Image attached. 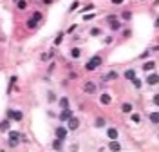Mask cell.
Segmentation results:
<instances>
[{"mask_svg": "<svg viewBox=\"0 0 159 152\" xmlns=\"http://www.w3.org/2000/svg\"><path fill=\"white\" fill-rule=\"evenodd\" d=\"M101 64H103L101 56H100V54H94V56L89 58V62L85 64V69H87V71H96L98 67H101Z\"/></svg>", "mask_w": 159, "mask_h": 152, "instance_id": "1", "label": "cell"}, {"mask_svg": "<svg viewBox=\"0 0 159 152\" xmlns=\"http://www.w3.org/2000/svg\"><path fill=\"white\" fill-rule=\"evenodd\" d=\"M107 24H109V29L112 31V33H117V31H121V27H123V22H121V20L117 18V16H116V18H112V20H109Z\"/></svg>", "mask_w": 159, "mask_h": 152, "instance_id": "2", "label": "cell"}, {"mask_svg": "<svg viewBox=\"0 0 159 152\" xmlns=\"http://www.w3.org/2000/svg\"><path fill=\"white\" fill-rule=\"evenodd\" d=\"M8 118H9L11 121H22V120H24V112H22V110L9 109V110H8Z\"/></svg>", "mask_w": 159, "mask_h": 152, "instance_id": "3", "label": "cell"}, {"mask_svg": "<svg viewBox=\"0 0 159 152\" xmlns=\"http://www.w3.org/2000/svg\"><path fill=\"white\" fill-rule=\"evenodd\" d=\"M67 130H78L80 129V120L78 118H74V116H71V118L67 120Z\"/></svg>", "mask_w": 159, "mask_h": 152, "instance_id": "4", "label": "cell"}, {"mask_svg": "<svg viewBox=\"0 0 159 152\" xmlns=\"http://www.w3.org/2000/svg\"><path fill=\"white\" fill-rule=\"evenodd\" d=\"M71 116H72V110L69 109V107H65V109H61V112L58 114V118H60V121H61V123H65L69 118H71Z\"/></svg>", "mask_w": 159, "mask_h": 152, "instance_id": "5", "label": "cell"}, {"mask_svg": "<svg viewBox=\"0 0 159 152\" xmlns=\"http://www.w3.org/2000/svg\"><path fill=\"white\" fill-rule=\"evenodd\" d=\"M83 91L87 94H94L96 91H98V85H96L94 81H85V84H83Z\"/></svg>", "mask_w": 159, "mask_h": 152, "instance_id": "6", "label": "cell"}, {"mask_svg": "<svg viewBox=\"0 0 159 152\" xmlns=\"http://www.w3.org/2000/svg\"><path fill=\"white\" fill-rule=\"evenodd\" d=\"M145 84L147 85H150V87H154V85H157V74L156 73H147V78H145Z\"/></svg>", "mask_w": 159, "mask_h": 152, "instance_id": "7", "label": "cell"}, {"mask_svg": "<svg viewBox=\"0 0 159 152\" xmlns=\"http://www.w3.org/2000/svg\"><path fill=\"white\" fill-rule=\"evenodd\" d=\"M121 149L123 147H121V143L117 141V140H110L109 141V150L110 152H121Z\"/></svg>", "mask_w": 159, "mask_h": 152, "instance_id": "8", "label": "cell"}, {"mask_svg": "<svg viewBox=\"0 0 159 152\" xmlns=\"http://www.w3.org/2000/svg\"><path fill=\"white\" fill-rule=\"evenodd\" d=\"M67 132H69V130H67V127H63V125H61V127H56V130H54L56 138H60V140H65V138H67Z\"/></svg>", "mask_w": 159, "mask_h": 152, "instance_id": "9", "label": "cell"}, {"mask_svg": "<svg viewBox=\"0 0 159 152\" xmlns=\"http://www.w3.org/2000/svg\"><path fill=\"white\" fill-rule=\"evenodd\" d=\"M100 103H101V105H110V103H112V96H110L109 92H103L101 96H100Z\"/></svg>", "mask_w": 159, "mask_h": 152, "instance_id": "10", "label": "cell"}, {"mask_svg": "<svg viewBox=\"0 0 159 152\" xmlns=\"http://www.w3.org/2000/svg\"><path fill=\"white\" fill-rule=\"evenodd\" d=\"M107 136H109V140H119V130L110 127V129H107Z\"/></svg>", "mask_w": 159, "mask_h": 152, "instance_id": "11", "label": "cell"}, {"mask_svg": "<svg viewBox=\"0 0 159 152\" xmlns=\"http://www.w3.org/2000/svg\"><path fill=\"white\" fill-rule=\"evenodd\" d=\"M63 141H65V140L54 138V140H53V143H51V149H53V150H61V147H63Z\"/></svg>", "mask_w": 159, "mask_h": 152, "instance_id": "12", "label": "cell"}, {"mask_svg": "<svg viewBox=\"0 0 159 152\" xmlns=\"http://www.w3.org/2000/svg\"><path fill=\"white\" fill-rule=\"evenodd\" d=\"M123 76H125V80H128V81H132V80L136 78V76H137V74H136V69H132V67H128L127 71L123 73Z\"/></svg>", "mask_w": 159, "mask_h": 152, "instance_id": "13", "label": "cell"}, {"mask_svg": "<svg viewBox=\"0 0 159 152\" xmlns=\"http://www.w3.org/2000/svg\"><path fill=\"white\" fill-rule=\"evenodd\" d=\"M156 62L154 60H150V62H145V64H143V71L145 73H152V71H154V69H156Z\"/></svg>", "mask_w": 159, "mask_h": 152, "instance_id": "14", "label": "cell"}, {"mask_svg": "<svg viewBox=\"0 0 159 152\" xmlns=\"http://www.w3.org/2000/svg\"><path fill=\"white\" fill-rule=\"evenodd\" d=\"M11 129V120L5 118L4 121H0V132H8V130Z\"/></svg>", "mask_w": 159, "mask_h": 152, "instance_id": "15", "label": "cell"}, {"mask_svg": "<svg viewBox=\"0 0 159 152\" xmlns=\"http://www.w3.org/2000/svg\"><path fill=\"white\" fill-rule=\"evenodd\" d=\"M121 112L123 114H130V112H134V105H132V103H123V105H121Z\"/></svg>", "mask_w": 159, "mask_h": 152, "instance_id": "16", "label": "cell"}, {"mask_svg": "<svg viewBox=\"0 0 159 152\" xmlns=\"http://www.w3.org/2000/svg\"><path fill=\"white\" fill-rule=\"evenodd\" d=\"M8 134H9V140H13V141H20V138H22V134L18 132V130H8Z\"/></svg>", "mask_w": 159, "mask_h": 152, "instance_id": "17", "label": "cell"}, {"mask_svg": "<svg viewBox=\"0 0 159 152\" xmlns=\"http://www.w3.org/2000/svg\"><path fill=\"white\" fill-rule=\"evenodd\" d=\"M117 78H119V74H117L116 71H110L109 74L103 76V81H110V80H117Z\"/></svg>", "mask_w": 159, "mask_h": 152, "instance_id": "18", "label": "cell"}, {"mask_svg": "<svg viewBox=\"0 0 159 152\" xmlns=\"http://www.w3.org/2000/svg\"><path fill=\"white\" fill-rule=\"evenodd\" d=\"M148 120H150L152 125H157V123H159V114H157V110H154V112L148 114Z\"/></svg>", "mask_w": 159, "mask_h": 152, "instance_id": "19", "label": "cell"}, {"mask_svg": "<svg viewBox=\"0 0 159 152\" xmlns=\"http://www.w3.org/2000/svg\"><path fill=\"white\" fill-rule=\"evenodd\" d=\"M105 125H107V121H105V118H101V116L94 120V127H96V129H103Z\"/></svg>", "mask_w": 159, "mask_h": 152, "instance_id": "20", "label": "cell"}, {"mask_svg": "<svg viewBox=\"0 0 159 152\" xmlns=\"http://www.w3.org/2000/svg\"><path fill=\"white\" fill-rule=\"evenodd\" d=\"M69 54H71V58H72V60H78V58L81 56V51L78 49V47H72V49L69 51Z\"/></svg>", "mask_w": 159, "mask_h": 152, "instance_id": "21", "label": "cell"}, {"mask_svg": "<svg viewBox=\"0 0 159 152\" xmlns=\"http://www.w3.org/2000/svg\"><path fill=\"white\" fill-rule=\"evenodd\" d=\"M54 54H56V49L53 47V49L47 51V54H42V60H44V62H45V60H53V58H54Z\"/></svg>", "mask_w": 159, "mask_h": 152, "instance_id": "22", "label": "cell"}, {"mask_svg": "<svg viewBox=\"0 0 159 152\" xmlns=\"http://www.w3.org/2000/svg\"><path fill=\"white\" fill-rule=\"evenodd\" d=\"M36 25H38V22L34 18H27V22H25V27L27 29H36Z\"/></svg>", "mask_w": 159, "mask_h": 152, "instance_id": "23", "label": "cell"}, {"mask_svg": "<svg viewBox=\"0 0 159 152\" xmlns=\"http://www.w3.org/2000/svg\"><path fill=\"white\" fill-rule=\"evenodd\" d=\"M63 38H65V33H63V31L58 33V34H56V38H54V47H58L61 42H63Z\"/></svg>", "mask_w": 159, "mask_h": 152, "instance_id": "24", "label": "cell"}, {"mask_svg": "<svg viewBox=\"0 0 159 152\" xmlns=\"http://www.w3.org/2000/svg\"><path fill=\"white\" fill-rule=\"evenodd\" d=\"M16 8H18V11H25L27 9V2H25V0H16Z\"/></svg>", "mask_w": 159, "mask_h": 152, "instance_id": "25", "label": "cell"}, {"mask_svg": "<svg viewBox=\"0 0 159 152\" xmlns=\"http://www.w3.org/2000/svg\"><path fill=\"white\" fill-rule=\"evenodd\" d=\"M89 34H91V36H100V34H101V29H100V27H92V29L89 31Z\"/></svg>", "mask_w": 159, "mask_h": 152, "instance_id": "26", "label": "cell"}, {"mask_svg": "<svg viewBox=\"0 0 159 152\" xmlns=\"http://www.w3.org/2000/svg\"><path fill=\"white\" fill-rule=\"evenodd\" d=\"M132 85H134L136 89H141V87H143V81H141V80H139V78L136 76V78L132 80Z\"/></svg>", "mask_w": 159, "mask_h": 152, "instance_id": "27", "label": "cell"}, {"mask_svg": "<svg viewBox=\"0 0 159 152\" xmlns=\"http://www.w3.org/2000/svg\"><path fill=\"white\" fill-rule=\"evenodd\" d=\"M58 103H60V107H61V109L69 107V100L65 98V96H63V98H60V100H58Z\"/></svg>", "mask_w": 159, "mask_h": 152, "instance_id": "28", "label": "cell"}, {"mask_svg": "<svg viewBox=\"0 0 159 152\" xmlns=\"http://www.w3.org/2000/svg\"><path fill=\"white\" fill-rule=\"evenodd\" d=\"M78 8H80V2H78V0H74V2L71 4V8H69V13H74Z\"/></svg>", "mask_w": 159, "mask_h": 152, "instance_id": "29", "label": "cell"}, {"mask_svg": "<svg viewBox=\"0 0 159 152\" xmlns=\"http://www.w3.org/2000/svg\"><path fill=\"white\" fill-rule=\"evenodd\" d=\"M130 18H132V13H130V11H123L121 13V20H127V22H128Z\"/></svg>", "mask_w": 159, "mask_h": 152, "instance_id": "30", "label": "cell"}, {"mask_svg": "<svg viewBox=\"0 0 159 152\" xmlns=\"http://www.w3.org/2000/svg\"><path fill=\"white\" fill-rule=\"evenodd\" d=\"M130 120H132L134 123H139V121H141V116H139V114H134V112H130Z\"/></svg>", "mask_w": 159, "mask_h": 152, "instance_id": "31", "label": "cell"}, {"mask_svg": "<svg viewBox=\"0 0 159 152\" xmlns=\"http://www.w3.org/2000/svg\"><path fill=\"white\" fill-rule=\"evenodd\" d=\"M31 18H34V20H36V22H40V20H42V13H40V11H34Z\"/></svg>", "mask_w": 159, "mask_h": 152, "instance_id": "32", "label": "cell"}, {"mask_svg": "<svg viewBox=\"0 0 159 152\" xmlns=\"http://www.w3.org/2000/svg\"><path fill=\"white\" fill-rule=\"evenodd\" d=\"M16 80H18L16 76H11V78H9V92H11V89H13V85L16 84Z\"/></svg>", "mask_w": 159, "mask_h": 152, "instance_id": "33", "label": "cell"}, {"mask_svg": "<svg viewBox=\"0 0 159 152\" xmlns=\"http://www.w3.org/2000/svg\"><path fill=\"white\" fill-rule=\"evenodd\" d=\"M47 100H49V103H54V101H56V94L49 92V94H47Z\"/></svg>", "mask_w": 159, "mask_h": 152, "instance_id": "34", "label": "cell"}, {"mask_svg": "<svg viewBox=\"0 0 159 152\" xmlns=\"http://www.w3.org/2000/svg\"><path fill=\"white\" fill-rule=\"evenodd\" d=\"M91 9H94V5H92V4H89V5H85L83 9H80V13H89Z\"/></svg>", "mask_w": 159, "mask_h": 152, "instance_id": "35", "label": "cell"}, {"mask_svg": "<svg viewBox=\"0 0 159 152\" xmlns=\"http://www.w3.org/2000/svg\"><path fill=\"white\" fill-rule=\"evenodd\" d=\"M114 42V36H112V34H109V36H105V44L109 45V44H112Z\"/></svg>", "mask_w": 159, "mask_h": 152, "instance_id": "36", "label": "cell"}, {"mask_svg": "<svg viewBox=\"0 0 159 152\" xmlns=\"http://www.w3.org/2000/svg\"><path fill=\"white\" fill-rule=\"evenodd\" d=\"M8 145H9V147L13 149V147H16V145H18V141H13V140H8Z\"/></svg>", "mask_w": 159, "mask_h": 152, "instance_id": "37", "label": "cell"}, {"mask_svg": "<svg viewBox=\"0 0 159 152\" xmlns=\"http://www.w3.org/2000/svg\"><path fill=\"white\" fill-rule=\"evenodd\" d=\"M92 18H94V15H92V13H91V15H87V13L83 15V20H85V22H87V20H92Z\"/></svg>", "mask_w": 159, "mask_h": 152, "instance_id": "38", "label": "cell"}, {"mask_svg": "<svg viewBox=\"0 0 159 152\" xmlns=\"http://www.w3.org/2000/svg\"><path fill=\"white\" fill-rule=\"evenodd\" d=\"M110 2H112L114 5H121L123 2H125V0H110Z\"/></svg>", "mask_w": 159, "mask_h": 152, "instance_id": "39", "label": "cell"}, {"mask_svg": "<svg viewBox=\"0 0 159 152\" xmlns=\"http://www.w3.org/2000/svg\"><path fill=\"white\" fill-rule=\"evenodd\" d=\"M148 56H150V51H145V53L141 54V56H139V58H148Z\"/></svg>", "mask_w": 159, "mask_h": 152, "instance_id": "40", "label": "cell"}, {"mask_svg": "<svg viewBox=\"0 0 159 152\" xmlns=\"http://www.w3.org/2000/svg\"><path fill=\"white\" fill-rule=\"evenodd\" d=\"M128 36H130V31H128V29L123 31V38H128Z\"/></svg>", "mask_w": 159, "mask_h": 152, "instance_id": "41", "label": "cell"}, {"mask_svg": "<svg viewBox=\"0 0 159 152\" xmlns=\"http://www.w3.org/2000/svg\"><path fill=\"white\" fill-rule=\"evenodd\" d=\"M152 101H154V105H157V103H159V98H157V94L154 96V98H152Z\"/></svg>", "mask_w": 159, "mask_h": 152, "instance_id": "42", "label": "cell"}, {"mask_svg": "<svg viewBox=\"0 0 159 152\" xmlns=\"http://www.w3.org/2000/svg\"><path fill=\"white\" fill-rule=\"evenodd\" d=\"M44 4H53V0H44Z\"/></svg>", "mask_w": 159, "mask_h": 152, "instance_id": "43", "label": "cell"}]
</instances>
